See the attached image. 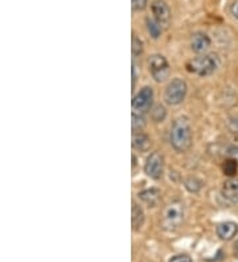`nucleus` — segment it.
Segmentation results:
<instances>
[{
  "label": "nucleus",
  "instance_id": "obj_10",
  "mask_svg": "<svg viewBox=\"0 0 238 262\" xmlns=\"http://www.w3.org/2000/svg\"><path fill=\"white\" fill-rule=\"evenodd\" d=\"M210 47V38L206 33L197 32L192 35L190 38V48L196 53H204L209 49Z\"/></svg>",
  "mask_w": 238,
  "mask_h": 262
},
{
  "label": "nucleus",
  "instance_id": "obj_9",
  "mask_svg": "<svg viewBox=\"0 0 238 262\" xmlns=\"http://www.w3.org/2000/svg\"><path fill=\"white\" fill-rule=\"evenodd\" d=\"M217 236L224 241H230L233 240L238 234V224L234 221H225L221 224L217 225L216 228Z\"/></svg>",
  "mask_w": 238,
  "mask_h": 262
},
{
  "label": "nucleus",
  "instance_id": "obj_13",
  "mask_svg": "<svg viewBox=\"0 0 238 262\" xmlns=\"http://www.w3.org/2000/svg\"><path fill=\"white\" fill-rule=\"evenodd\" d=\"M133 147L140 152H146L151 147V139L148 135L143 134V133H137L133 137Z\"/></svg>",
  "mask_w": 238,
  "mask_h": 262
},
{
  "label": "nucleus",
  "instance_id": "obj_17",
  "mask_svg": "<svg viewBox=\"0 0 238 262\" xmlns=\"http://www.w3.org/2000/svg\"><path fill=\"white\" fill-rule=\"evenodd\" d=\"M131 52H133L134 57H138L143 53V42L135 33L133 35V40H131Z\"/></svg>",
  "mask_w": 238,
  "mask_h": 262
},
{
  "label": "nucleus",
  "instance_id": "obj_24",
  "mask_svg": "<svg viewBox=\"0 0 238 262\" xmlns=\"http://www.w3.org/2000/svg\"><path fill=\"white\" fill-rule=\"evenodd\" d=\"M230 12H232L233 17H235L238 20V0L233 2L232 7H230Z\"/></svg>",
  "mask_w": 238,
  "mask_h": 262
},
{
  "label": "nucleus",
  "instance_id": "obj_21",
  "mask_svg": "<svg viewBox=\"0 0 238 262\" xmlns=\"http://www.w3.org/2000/svg\"><path fill=\"white\" fill-rule=\"evenodd\" d=\"M147 3H148V0H131V7L134 11L140 12L146 8Z\"/></svg>",
  "mask_w": 238,
  "mask_h": 262
},
{
  "label": "nucleus",
  "instance_id": "obj_20",
  "mask_svg": "<svg viewBox=\"0 0 238 262\" xmlns=\"http://www.w3.org/2000/svg\"><path fill=\"white\" fill-rule=\"evenodd\" d=\"M201 187H203V184L196 178H189V179L185 180V188L189 192H192V193H197L201 189Z\"/></svg>",
  "mask_w": 238,
  "mask_h": 262
},
{
  "label": "nucleus",
  "instance_id": "obj_3",
  "mask_svg": "<svg viewBox=\"0 0 238 262\" xmlns=\"http://www.w3.org/2000/svg\"><path fill=\"white\" fill-rule=\"evenodd\" d=\"M184 220V204L175 200L164 208L162 214V227L167 230H175Z\"/></svg>",
  "mask_w": 238,
  "mask_h": 262
},
{
  "label": "nucleus",
  "instance_id": "obj_7",
  "mask_svg": "<svg viewBox=\"0 0 238 262\" xmlns=\"http://www.w3.org/2000/svg\"><path fill=\"white\" fill-rule=\"evenodd\" d=\"M164 171V159L159 152H153L148 155L144 163V172L148 178L154 180H159L163 176Z\"/></svg>",
  "mask_w": 238,
  "mask_h": 262
},
{
  "label": "nucleus",
  "instance_id": "obj_12",
  "mask_svg": "<svg viewBox=\"0 0 238 262\" xmlns=\"http://www.w3.org/2000/svg\"><path fill=\"white\" fill-rule=\"evenodd\" d=\"M138 198L148 207H155L160 200V191L158 188H147L143 189L138 193Z\"/></svg>",
  "mask_w": 238,
  "mask_h": 262
},
{
  "label": "nucleus",
  "instance_id": "obj_1",
  "mask_svg": "<svg viewBox=\"0 0 238 262\" xmlns=\"http://www.w3.org/2000/svg\"><path fill=\"white\" fill-rule=\"evenodd\" d=\"M169 142L178 152H185L192 146V127L187 117L175 119L169 133Z\"/></svg>",
  "mask_w": 238,
  "mask_h": 262
},
{
  "label": "nucleus",
  "instance_id": "obj_14",
  "mask_svg": "<svg viewBox=\"0 0 238 262\" xmlns=\"http://www.w3.org/2000/svg\"><path fill=\"white\" fill-rule=\"evenodd\" d=\"M131 223H133L134 230H139L144 224V212L142 207L134 203L133 212H131Z\"/></svg>",
  "mask_w": 238,
  "mask_h": 262
},
{
  "label": "nucleus",
  "instance_id": "obj_19",
  "mask_svg": "<svg viewBox=\"0 0 238 262\" xmlns=\"http://www.w3.org/2000/svg\"><path fill=\"white\" fill-rule=\"evenodd\" d=\"M151 110H153L151 112V117H153V119L155 122H163L165 119V117H167V112H165L164 106L158 105Z\"/></svg>",
  "mask_w": 238,
  "mask_h": 262
},
{
  "label": "nucleus",
  "instance_id": "obj_18",
  "mask_svg": "<svg viewBox=\"0 0 238 262\" xmlns=\"http://www.w3.org/2000/svg\"><path fill=\"white\" fill-rule=\"evenodd\" d=\"M222 169H224V173H225V175L234 176L238 169V163L234 159H230V158H229L225 163H224V166H222Z\"/></svg>",
  "mask_w": 238,
  "mask_h": 262
},
{
  "label": "nucleus",
  "instance_id": "obj_15",
  "mask_svg": "<svg viewBox=\"0 0 238 262\" xmlns=\"http://www.w3.org/2000/svg\"><path fill=\"white\" fill-rule=\"evenodd\" d=\"M146 26H147V31H148L149 36L153 38H159L160 35L163 32V27L156 21L155 19H151V17H147L146 19Z\"/></svg>",
  "mask_w": 238,
  "mask_h": 262
},
{
  "label": "nucleus",
  "instance_id": "obj_11",
  "mask_svg": "<svg viewBox=\"0 0 238 262\" xmlns=\"http://www.w3.org/2000/svg\"><path fill=\"white\" fill-rule=\"evenodd\" d=\"M222 196L228 200V202L237 204L238 203V179L235 178H230L224 183L221 189Z\"/></svg>",
  "mask_w": 238,
  "mask_h": 262
},
{
  "label": "nucleus",
  "instance_id": "obj_6",
  "mask_svg": "<svg viewBox=\"0 0 238 262\" xmlns=\"http://www.w3.org/2000/svg\"><path fill=\"white\" fill-rule=\"evenodd\" d=\"M154 103V90L153 88L144 86L138 92L133 98V110L134 113L144 114L148 110L153 109Z\"/></svg>",
  "mask_w": 238,
  "mask_h": 262
},
{
  "label": "nucleus",
  "instance_id": "obj_23",
  "mask_svg": "<svg viewBox=\"0 0 238 262\" xmlns=\"http://www.w3.org/2000/svg\"><path fill=\"white\" fill-rule=\"evenodd\" d=\"M228 157L230 158V159H234L235 162L238 163V147L237 146H230V147L228 148Z\"/></svg>",
  "mask_w": 238,
  "mask_h": 262
},
{
  "label": "nucleus",
  "instance_id": "obj_22",
  "mask_svg": "<svg viewBox=\"0 0 238 262\" xmlns=\"http://www.w3.org/2000/svg\"><path fill=\"white\" fill-rule=\"evenodd\" d=\"M168 262H193L192 258L187 254H176V256H172L169 258Z\"/></svg>",
  "mask_w": 238,
  "mask_h": 262
},
{
  "label": "nucleus",
  "instance_id": "obj_8",
  "mask_svg": "<svg viewBox=\"0 0 238 262\" xmlns=\"http://www.w3.org/2000/svg\"><path fill=\"white\" fill-rule=\"evenodd\" d=\"M151 11H153L154 19L162 27H167L171 21V10L168 4L164 0H154L151 4Z\"/></svg>",
  "mask_w": 238,
  "mask_h": 262
},
{
  "label": "nucleus",
  "instance_id": "obj_16",
  "mask_svg": "<svg viewBox=\"0 0 238 262\" xmlns=\"http://www.w3.org/2000/svg\"><path fill=\"white\" fill-rule=\"evenodd\" d=\"M131 126H133L134 134L137 133H142V130L146 126V119L143 117V114L139 113H133V121H131Z\"/></svg>",
  "mask_w": 238,
  "mask_h": 262
},
{
  "label": "nucleus",
  "instance_id": "obj_5",
  "mask_svg": "<svg viewBox=\"0 0 238 262\" xmlns=\"http://www.w3.org/2000/svg\"><path fill=\"white\" fill-rule=\"evenodd\" d=\"M149 73L156 82H163L169 74L168 61L162 55H153L148 58Z\"/></svg>",
  "mask_w": 238,
  "mask_h": 262
},
{
  "label": "nucleus",
  "instance_id": "obj_4",
  "mask_svg": "<svg viewBox=\"0 0 238 262\" xmlns=\"http://www.w3.org/2000/svg\"><path fill=\"white\" fill-rule=\"evenodd\" d=\"M187 82L181 78H174L167 85L164 92V101L171 106L180 105L187 96Z\"/></svg>",
  "mask_w": 238,
  "mask_h": 262
},
{
  "label": "nucleus",
  "instance_id": "obj_2",
  "mask_svg": "<svg viewBox=\"0 0 238 262\" xmlns=\"http://www.w3.org/2000/svg\"><path fill=\"white\" fill-rule=\"evenodd\" d=\"M188 71L197 76L206 77L213 74L219 69L220 60L217 55H204L193 58L188 62Z\"/></svg>",
  "mask_w": 238,
  "mask_h": 262
}]
</instances>
